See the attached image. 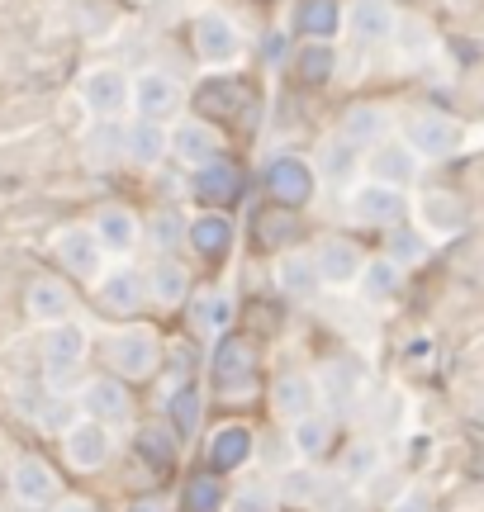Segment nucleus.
<instances>
[{"mask_svg": "<svg viewBox=\"0 0 484 512\" xmlns=\"http://www.w3.org/2000/svg\"><path fill=\"white\" fill-rule=\"evenodd\" d=\"M53 512H95V503H86V498H62Z\"/></svg>", "mask_w": 484, "mask_h": 512, "instance_id": "de8ad7c7", "label": "nucleus"}, {"mask_svg": "<svg viewBox=\"0 0 484 512\" xmlns=\"http://www.w3.org/2000/svg\"><path fill=\"white\" fill-rule=\"evenodd\" d=\"M148 299H152L148 275H138V271H114V275L100 280V304H105L110 313H119V318H133Z\"/></svg>", "mask_w": 484, "mask_h": 512, "instance_id": "4be33fe9", "label": "nucleus"}, {"mask_svg": "<svg viewBox=\"0 0 484 512\" xmlns=\"http://www.w3.org/2000/svg\"><path fill=\"white\" fill-rule=\"evenodd\" d=\"M171 157H176V162H186L190 171H195V166L224 157V138L214 133L209 119H186V124L171 128Z\"/></svg>", "mask_w": 484, "mask_h": 512, "instance_id": "9b49d317", "label": "nucleus"}, {"mask_svg": "<svg viewBox=\"0 0 484 512\" xmlns=\"http://www.w3.org/2000/svg\"><path fill=\"white\" fill-rule=\"evenodd\" d=\"M81 100H86L91 114L114 119V114H124L133 105V81L119 72V67H95V72H86V81H81Z\"/></svg>", "mask_w": 484, "mask_h": 512, "instance_id": "423d86ee", "label": "nucleus"}, {"mask_svg": "<svg viewBox=\"0 0 484 512\" xmlns=\"http://www.w3.org/2000/svg\"><path fill=\"white\" fill-rule=\"evenodd\" d=\"M190 195H195V204H205V209L233 204L242 195V171L228 157H214V162L190 171Z\"/></svg>", "mask_w": 484, "mask_h": 512, "instance_id": "6e6552de", "label": "nucleus"}, {"mask_svg": "<svg viewBox=\"0 0 484 512\" xmlns=\"http://www.w3.org/2000/svg\"><path fill=\"white\" fill-rule=\"evenodd\" d=\"M181 100H186V91H181V81L167 72H143L138 81H133V110L143 114V119H171V114L181 110Z\"/></svg>", "mask_w": 484, "mask_h": 512, "instance_id": "9d476101", "label": "nucleus"}, {"mask_svg": "<svg viewBox=\"0 0 484 512\" xmlns=\"http://www.w3.org/2000/svg\"><path fill=\"white\" fill-rule=\"evenodd\" d=\"M167 418H171V432L181 441H190L200 432V422H205V399H200V389L195 384H176L167 399Z\"/></svg>", "mask_w": 484, "mask_h": 512, "instance_id": "2f4dec72", "label": "nucleus"}, {"mask_svg": "<svg viewBox=\"0 0 484 512\" xmlns=\"http://www.w3.org/2000/svg\"><path fill=\"white\" fill-rule=\"evenodd\" d=\"M385 133H390V114L380 110V105H352V110L342 114V124H337V138L347 147H356V152L380 147Z\"/></svg>", "mask_w": 484, "mask_h": 512, "instance_id": "f3484780", "label": "nucleus"}, {"mask_svg": "<svg viewBox=\"0 0 484 512\" xmlns=\"http://www.w3.org/2000/svg\"><path fill=\"white\" fill-rule=\"evenodd\" d=\"M214 384L224 389V399H247V394H252V384H257L252 342H242V337H219V351H214Z\"/></svg>", "mask_w": 484, "mask_h": 512, "instance_id": "20e7f679", "label": "nucleus"}, {"mask_svg": "<svg viewBox=\"0 0 484 512\" xmlns=\"http://www.w3.org/2000/svg\"><path fill=\"white\" fill-rule=\"evenodd\" d=\"M261 181H266V195H271V200H280L285 209H304L318 190V171H314V162H304V157H271Z\"/></svg>", "mask_w": 484, "mask_h": 512, "instance_id": "7ed1b4c3", "label": "nucleus"}, {"mask_svg": "<svg viewBox=\"0 0 484 512\" xmlns=\"http://www.w3.org/2000/svg\"><path fill=\"white\" fill-rule=\"evenodd\" d=\"M366 171H371V181H380V185H409L413 176H418V152H413L404 138H399V143L385 138L380 147H371Z\"/></svg>", "mask_w": 484, "mask_h": 512, "instance_id": "6ab92c4d", "label": "nucleus"}, {"mask_svg": "<svg viewBox=\"0 0 484 512\" xmlns=\"http://www.w3.org/2000/svg\"><path fill=\"white\" fill-rule=\"evenodd\" d=\"M404 214H409V200L399 195V185L371 181L352 195V219L361 223V228H399Z\"/></svg>", "mask_w": 484, "mask_h": 512, "instance_id": "39448f33", "label": "nucleus"}, {"mask_svg": "<svg viewBox=\"0 0 484 512\" xmlns=\"http://www.w3.org/2000/svg\"><path fill=\"white\" fill-rule=\"evenodd\" d=\"M190 318H195V328L205 332V337H224L233 328V299L224 290H205L195 294V304H190Z\"/></svg>", "mask_w": 484, "mask_h": 512, "instance_id": "f704fd0d", "label": "nucleus"}, {"mask_svg": "<svg viewBox=\"0 0 484 512\" xmlns=\"http://www.w3.org/2000/svg\"><path fill=\"white\" fill-rule=\"evenodd\" d=\"M228 512H276V489L261 479H247L228 494Z\"/></svg>", "mask_w": 484, "mask_h": 512, "instance_id": "ea45409f", "label": "nucleus"}, {"mask_svg": "<svg viewBox=\"0 0 484 512\" xmlns=\"http://www.w3.org/2000/svg\"><path fill=\"white\" fill-rule=\"evenodd\" d=\"M399 266H418V261H428V238L423 233H413V228H390V252Z\"/></svg>", "mask_w": 484, "mask_h": 512, "instance_id": "79ce46f5", "label": "nucleus"}, {"mask_svg": "<svg viewBox=\"0 0 484 512\" xmlns=\"http://www.w3.org/2000/svg\"><path fill=\"white\" fill-rule=\"evenodd\" d=\"M347 29L361 43H385L399 29V15L390 10V0H356L352 10H347Z\"/></svg>", "mask_w": 484, "mask_h": 512, "instance_id": "393cba45", "label": "nucleus"}, {"mask_svg": "<svg viewBox=\"0 0 484 512\" xmlns=\"http://www.w3.org/2000/svg\"><path fill=\"white\" fill-rule=\"evenodd\" d=\"M337 72V48L333 43H323V38H309V43H299L295 48V76L304 86H328Z\"/></svg>", "mask_w": 484, "mask_h": 512, "instance_id": "c85d7f7f", "label": "nucleus"}, {"mask_svg": "<svg viewBox=\"0 0 484 512\" xmlns=\"http://www.w3.org/2000/svg\"><path fill=\"white\" fill-rule=\"evenodd\" d=\"M333 512H361V503H333Z\"/></svg>", "mask_w": 484, "mask_h": 512, "instance_id": "3c124183", "label": "nucleus"}, {"mask_svg": "<svg viewBox=\"0 0 484 512\" xmlns=\"http://www.w3.org/2000/svg\"><path fill=\"white\" fill-rule=\"evenodd\" d=\"M252 451H257V441H252V427H242V422H228V427H219L214 432V441H209V465L214 470H242L247 460H252Z\"/></svg>", "mask_w": 484, "mask_h": 512, "instance_id": "a878e982", "label": "nucleus"}, {"mask_svg": "<svg viewBox=\"0 0 484 512\" xmlns=\"http://www.w3.org/2000/svg\"><path fill=\"white\" fill-rule=\"evenodd\" d=\"M171 152V128H162L157 119H133L124 128V162L129 166H157Z\"/></svg>", "mask_w": 484, "mask_h": 512, "instance_id": "dca6fc26", "label": "nucleus"}, {"mask_svg": "<svg viewBox=\"0 0 484 512\" xmlns=\"http://www.w3.org/2000/svg\"><path fill=\"white\" fill-rule=\"evenodd\" d=\"M143 233H148V242L157 247L162 256H171L176 247H186L190 242V223L181 209H171V204H162L157 214H148V223H143Z\"/></svg>", "mask_w": 484, "mask_h": 512, "instance_id": "473e14b6", "label": "nucleus"}, {"mask_svg": "<svg viewBox=\"0 0 484 512\" xmlns=\"http://www.w3.org/2000/svg\"><path fill=\"white\" fill-rule=\"evenodd\" d=\"M361 294H366V304H390L399 285H404V266L394 261V256H380V261H366L361 266Z\"/></svg>", "mask_w": 484, "mask_h": 512, "instance_id": "c756f323", "label": "nucleus"}, {"mask_svg": "<svg viewBox=\"0 0 484 512\" xmlns=\"http://www.w3.org/2000/svg\"><path fill=\"white\" fill-rule=\"evenodd\" d=\"M24 313L43 323V328H53V323H67L72 318V290L53 280V275H38L29 280V290H24Z\"/></svg>", "mask_w": 484, "mask_h": 512, "instance_id": "4468645a", "label": "nucleus"}, {"mask_svg": "<svg viewBox=\"0 0 484 512\" xmlns=\"http://www.w3.org/2000/svg\"><path fill=\"white\" fill-rule=\"evenodd\" d=\"M390 512H432L428 489H409V494H399V498H394V508H390Z\"/></svg>", "mask_w": 484, "mask_h": 512, "instance_id": "a18cd8bd", "label": "nucleus"}, {"mask_svg": "<svg viewBox=\"0 0 484 512\" xmlns=\"http://www.w3.org/2000/svg\"><path fill=\"white\" fill-rule=\"evenodd\" d=\"M190 247L205 256V261H219L233 247V219L224 209H205L200 219H190Z\"/></svg>", "mask_w": 484, "mask_h": 512, "instance_id": "bb28decb", "label": "nucleus"}, {"mask_svg": "<svg viewBox=\"0 0 484 512\" xmlns=\"http://www.w3.org/2000/svg\"><path fill=\"white\" fill-rule=\"evenodd\" d=\"M91 228H95V238H100V247L114 256H129L138 247V238H143V223L133 219L129 209H119V204H105Z\"/></svg>", "mask_w": 484, "mask_h": 512, "instance_id": "412c9836", "label": "nucleus"}, {"mask_svg": "<svg viewBox=\"0 0 484 512\" xmlns=\"http://www.w3.org/2000/svg\"><path fill=\"white\" fill-rule=\"evenodd\" d=\"M81 408H86V418H95V422H124L129 418V389L119 380H110V375H100V380H91L86 389H81Z\"/></svg>", "mask_w": 484, "mask_h": 512, "instance_id": "5701e85b", "label": "nucleus"}, {"mask_svg": "<svg viewBox=\"0 0 484 512\" xmlns=\"http://www.w3.org/2000/svg\"><path fill=\"white\" fill-rule=\"evenodd\" d=\"M290 214H295V209H285V214H261V219H257V238L271 242V247H276V242H285V238H290V228H295V219H290Z\"/></svg>", "mask_w": 484, "mask_h": 512, "instance_id": "c03bdc74", "label": "nucleus"}, {"mask_svg": "<svg viewBox=\"0 0 484 512\" xmlns=\"http://www.w3.org/2000/svg\"><path fill=\"white\" fill-rule=\"evenodd\" d=\"M186 508L190 512H219L224 508V484L214 475H190L186 479Z\"/></svg>", "mask_w": 484, "mask_h": 512, "instance_id": "a19ab883", "label": "nucleus"}, {"mask_svg": "<svg viewBox=\"0 0 484 512\" xmlns=\"http://www.w3.org/2000/svg\"><path fill=\"white\" fill-rule=\"evenodd\" d=\"M81 366H86V332L76 328L72 318L53 323L48 342H43V380L53 384V389H67L81 375Z\"/></svg>", "mask_w": 484, "mask_h": 512, "instance_id": "f257e3e1", "label": "nucleus"}, {"mask_svg": "<svg viewBox=\"0 0 484 512\" xmlns=\"http://www.w3.org/2000/svg\"><path fill=\"white\" fill-rule=\"evenodd\" d=\"M10 494H15V503H24V508H43V503H53L57 498V475L48 470V460L19 456L15 470H10Z\"/></svg>", "mask_w": 484, "mask_h": 512, "instance_id": "ddd939ff", "label": "nucleus"}, {"mask_svg": "<svg viewBox=\"0 0 484 512\" xmlns=\"http://www.w3.org/2000/svg\"><path fill=\"white\" fill-rule=\"evenodd\" d=\"M62 451H67V460H72V470H81V475H91V470H100L105 460H110L114 441H110V427L105 422H72L67 427V437H62Z\"/></svg>", "mask_w": 484, "mask_h": 512, "instance_id": "0eeeda50", "label": "nucleus"}, {"mask_svg": "<svg viewBox=\"0 0 484 512\" xmlns=\"http://www.w3.org/2000/svg\"><path fill=\"white\" fill-rule=\"evenodd\" d=\"M129 512H167V503H162V498H138Z\"/></svg>", "mask_w": 484, "mask_h": 512, "instance_id": "8fccbe9b", "label": "nucleus"}, {"mask_svg": "<svg viewBox=\"0 0 484 512\" xmlns=\"http://www.w3.org/2000/svg\"><path fill=\"white\" fill-rule=\"evenodd\" d=\"M314 380L309 375H280L276 384H271V403H276V413L280 418H290L299 422L304 413H314Z\"/></svg>", "mask_w": 484, "mask_h": 512, "instance_id": "7c9ffc66", "label": "nucleus"}, {"mask_svg": "<svg viewBox=\"0 0 484 512\" xmlns=\"http://www.w3.org/2000/svg\"><path fill=\"white\" fill-rule=\"evenodd\" d=\"M290 441H295V451L299 456H309L318 460L328 446H333V422L328 418H318V413H304V418L295 422V432H290Z\"/></svg>", "mask_w": 484, "mask_h": 512, "instance_id": "e433bc0d", "label": "nucleus"}, {"mask_svg": "<svg viewBox=\"0 0 484 512\" xmlns=\"http://www.w3.org/2000/svg\"><path fill=\"white\" fill-rule=\"evenodd\" d=\"M195 53L205 57V62H233L242 53V34L238 24L219 10H205V15L195 19Z\"/></svg>", "mask_w": 484, "mask_h": 512, "instance_id": "f8f14e48", "label": "nucleus"}, {"mask_svg": "<svg viewBox=\"0 0 484 512\" xmlns=\"http://www.w3.org/2000/svg\"><path fill=\"white\" fill-rule=\"evenodd\" d=\"M375 465H380V446H375V441H356L352 451L342 456V475H347V479H366Z\"/></svg>", "mask_w": 484, "mask_h": 512, "instance_id": "37998d69", "label": "nucleus"}, {"mask_svg": "<svg viewBox=\"0 0 484 512\" xmlns=\"http://www.w3.org/2000/svg\"><path fill=\"white\" fill-rule=\"evenodd\" d=\"M105 351H110V366L119 370L124 380H148V375H157V366H162V342H157L152 328L114 332L110 342H105Z\"/></svg>", "mask_w": 484, "mask_h": 512, "instance_id": "f03ea898", "label": "nucleus"}, {"mask_svg": "<svg viewBox=\"0 0 484 512\" xmlns=\"http://www.w3.org/2000/svg\"><path fill=\"white\" fill-rule=\"evenodd\" d=\"M356 171V147H347L342 138H333V143L323 147V157H318V176L333 185H347Z\"/></svg>", "mask_w": 484, "mask_h": 512, "instance_id": "58836bf2", "label": "nucleus"}, {"mask_svg": "<svg viewBox=\"0 0 484 512\" xmlns=\"http://www.w3.org/2000/svg\"><path fill=\"white\" fill-rule=\"evenodd\" d=\"M53 247H57V256H62V266H67L76 280H95V275H100L105 247L95 238V228H62L53 238Z\"/></svg>", "mask_w": 484, "mask_h": 512, "instance_id": "2eb2a0df", "label": "nucleus"}, {"mask_svg": "<svg viewBox=\"0 0 484 512\" xmlns=\"http://www.w3.org/2000/svg\"><path fill=\"white\" fill-rule=\"evenodd\" d=\"M138 456L148 460L152 470H171V460H176V432H167V427H143V432H138Z\"/></svg>", "mask_w": 484, "mask_h": 512, "instance_id": "4c0bfd02", "label": "nucleus"}, {"mask_svg": "<svg viewBox=\"0 0 484 512\" xmlns=\"http://www.w3.org/2000/svg\"><path fill=\"white\" fill-rule=\"evenodd\" d=\"M314 261H318L323 285H356V280H361V266H366V256L356 252V242H347V238L318 242Z\"/></svg>", "mask_w": 484, "mask_h": 512, "instance_id": "a211bd4d", "label": "nucleus"}, {"mask_svg": "<svg viewBox=\"0 0 484 512\" xmlns=\"http://www.w3.org/2000/svg\"><path fill=\"white\" fill-rule=\"evenodd\" d=\"M276 280L285 294H295V299H314L318 290H323V275H318V261L314 252H285L276 266Z\"/></svg>", "mask_w": 484, "mask_h": 512, "instance_id": "cd10ccee", "label": "nucleus"}, {"mask_svg": "<svg viewBox=\"0 0 484 512\" xmlns=\"http://www.w3.org/2000/svg\"><path fill=\"white\" fill-rule=\"evenodd\" d=\"M238 110H242V86L238 81H205V86L195 91V114L209 119V124L233 119Z\"/></svg>", "mask_w": 484, "mask_h": 512, "instance_id": "72a5a7b5", "label": "nucleus"}, {"mask_svg": "<svg viewBox=\"0 0 484 512\" xmlns=\"http://www.w3.org/2000/svg\"><path fill=\"white\" fill-rule=\"evenodd\" d=\"M148 294L157 299V304H167V309H171V304H181V299L190 294L186 266H181V261H171V256H162V261L148 271Z\"/></svg>", "mask_w": 484, "mask_h": 512, "instance_id": "c9c22d12", "label": "nucleus"}, {"mask_svg": "<svg viewBox=\"0 0 484 512\" xmlns=\"http://www.w3.org/2000/svg\"><path fill=\"white\" fill-rule=\"evenodd\" d=\"M404 143L418 157H451L461 147V124H451L447 114H413L404 124Z\"/></svg>", "mask_w": 484, "mask_h": 512, "instance_id": "1a4fd4ad", "label": "nucleus"}, {"mask_svg": "<svg viewBox=\"0 0 484 512\" xmlns=\"http://www.w3.org/2000/svg\"><path fill=\"white\" fill-rule=\"evenodd\" d=\"M418 214L428 223L437 238H451V233H466L470 223V209L461 195H447V190H428L423 200H418Z\"/></svg>", "mask_w": 484, "mask_h": 512, "instance_id": "b1692460", "label": "nucleus"}, {"mask_svg": "<svg viewBox=\"0 0 484 512\" xmlns=\"http://www.w3.org/2000/svg\"><path fill=\"white\" fill-rule=\"evenodd\" d=\"M285 57V34H271L266 38V62H280Z\"/></svg>", "mask_w": 484, "mask_h": 512, "instance_id": "49530a36", "label": "nucleus"}, {"mask_svg": "<svg viewBox=\"0 0 484 512\" xmlns=\"http://www.w3.org/2000/svg\"><path fill=\"white\" fill-rule=\"evenodd\" d=\"M342 29H347L342 0H299L295 5V34L299 38H323V43H333Z\"/></svg>", "mask_w": 484, "mask_h": 512, "instance_id": "aec40b11", "label": "nucleus"}, {"mask_svg": "<svg viewBox=\"0 0 484 512\" xmlns=\"http://www.w3.org/2000/svg\"><path fill=\"white\" fill-rule=\"evenodd\" d=\"M290 494H314V479L309 475H290V484H285Z\"/></svg>", "mask_w": 484, "mask_h": 512, "instance_id": "09e8293b", "label": "nucleus"}]
</instances>
